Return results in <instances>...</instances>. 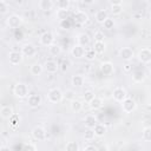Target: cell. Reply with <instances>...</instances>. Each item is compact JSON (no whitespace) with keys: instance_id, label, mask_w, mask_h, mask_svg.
I'll list each match as a JSON object with an SVG mask.
<instances>
[{"instance_id":"cell-24","label":"cell","mask_w":151,"mask_h":151,"mask_svg":"<svg viewBox=\"0 0 151 151\" xmlns=\"http://www.w3.org/2000/svg\"><path fill=\"white\" fill-rule=\"evenodd\" d=\"M54 5H55V4H54L52 0H40V1H39V4H38L39 8H40L41 11H44V12L52 9Z\"/></svg>"},{"instance_id":"cell-38","label":"cell","mask_w":151,"mask_h":151,"mask_svg":"<svg viewBox=\"0 0 151 151\" xmlns=\"http://www.w3.org/2000/svg\"><path fill=\"white\" fill-rule=\"evenodd\" d=\"M103 27H104L105 29H112V28L114 27V20H113L112 18H107V19L104 21Z\"/></svg>"},{"instance_id":"cell-2","label":"cell","mask_w":151,"mask_h":151,"mask_svg":"<svg viewBox=\"0 0 151 151\" xmlns=\"http://www.w3.org/2000/svg\"><path fill=\"white\" fill-rule=\"evenodd\" d=\"M63 99H64V92L58 87H53L47 92V100L52 104H58Z\"/></svg>"},{"instance_id":"cell-12","label":"cell","mask_w":151,"mask_h":151,"mask_svg":"<svg viewBox=\"0 0 151 151\" xmlns=\"http://www.w3.org/2000/svg\"><path fill=\"white\" fill-rule=\"evenodd\" d=\"M41 103H42V99H41V97L39 94H29L28 98H27V104L32 109L39 107L41 105Z\"/></svg>"},{"instance_id":"cell-36","label":"cell","mask_w":151,"mask_h":151,"mask_svg":"<svg viewBox=\"0 0 151 151\" xmlns=\"http://www.w3.org/2000/svg\"><path fill=\"white\" fill-rule=\"evenodd\" d=\"M142 137H143V140H145V142H151V126H146V127L143 130Z\"/></svg>"},{"instance_id":"cell-10","label":"cell","mask_w":151,"mask_h":151,"mask_svg":"<svg viewBox=\"0 0 151 151\" xmlns=\"http://www.w3.org/2000/svg\"><path fill=\"white\" fill-rule=\"evenodd\" d=\"M73 19L76 21V24L78 25H84L88 21V14L84 11H77L74 14H73Z\"/></svg>"},{"instance_id":"cell-33","label":"cell","mask_w":151,"mask_h":151,"mask_svg":"<svg viewBox=\"0 0 151 151\" xmlns=\"http://www.w3.org/2000/svg\"><path fill=\"white\" fill-rule=\"evenodd\" d=\"M19 123H20V117L18 114H13L11 118H9V125L12 129H17L19 126Z\"/></svg>"},{"instance_id":"cell-40","label":"cell","mask_w":151,"mask_h":151,"mask_svg":"<svg viewBox=\"0 0 151 151\" xmlns=\"http://www.w3.org/2000/svg\"><path fill=\"white\" fill-rule=\"evenodd\" d=\"M123 12V5H113L111 6V13L113 15H119Z\"/></svg>"},{"instance_id":"cell-5","label":"cell","mask_w":151,"mask_h":151,"mask_svg":"<svg viewBox=\"0 0 151 151\" xmlns=\"http://www.w3.org/2000/svg\"><path fill=\"white\" fill-rule=\"evenodd\" d=\"M6 24L9 28H18L22 24V18L19 14H11L6 19Z\"/></svg>"},{"instance_id":"cell-35","label":"cell","mask_w":151,"mask_h":151,"mask_svg":"<svg viewBox=\"0 0 151 151\" xmlns=\"http://www.w3.org/2000/svg\"><path fill=\"white\" fill-rule=\"evenodd\" d=\"M97 53L93 51V48H88V50H86V52H85V59L86 60H88V61H92V60H94L96 58H97Z\"/></svg>"},{"instance_id":"cell-21","label":"cell","mask_w":151,"mask_h":151,"mask_svg":"<svg viewBox=\"0 0 151 151\" xmlns=\"http://www.w3.org/2000/svg\"><path fill=\"white\" fill-rule=\"evenodd\" d=\"M92 48L97 54H103L106 51V44L105 41H94Z\"/></svg>"},{"instance_id":"cell-14","label":"cell","mask_w":151,"mask_h":151,"mask_svg":"<svg viewBox=\"0 0 151 151\" xmlns=\"http://www.w3.org/2000/svg\"><path fill=\"white\" fill-rule=\"evenodd\" d=\"M44 70L47 72V73H57L58 70H59V65L55 60H46L45 64H44Z\"/></svg>"},{"instance_id":"cell-22","label":"cell","mask_w":151,"mask_h":151,"mask_svg":"<svg viewBox=\"0 0 151 151\" xmlns=\"http://www.w3.org/2000/svg\"><path fill=\"white\" fill-rule=\"evenodd\" d=\"M146 78V74L143 70H136L133 73H132V80L134 83H142L144 81Z\"/></svg>"},{"instance_id":"cell-8","label":"cell","mask_w":151,"mask_h":151,"mask_svg":"<svg viewBox=\"0 0 151 151\" xmlns=\"http://www.w3.org/2000/svg\"><path fill=\"white\" fill-rule=\"evenodd\" d=\"M21 53H22L24 57L32 58V57H34L37 54V48H35V46L33 44L27 42V44H24L21 46Z\"/></svg>"},{"instance_id":"cell-30","label":"cell","mask_w":151,"mask_h":151,"mask_svg":"<svg viewBox=\"0 0 151 151\" xmlns=\"http://www.w3.org/2000/svg\"><path fill=\"white\" fill-rule=\"evenodd\" d=\"M55 6H57L58 9L68 11V8H70V6H71V1H70V0H59V1H57Z\"/></svg>"},{"instance_id":"cell-11","label":"cell","mask_w":151,"mask_h":151,"mask_svg":"<svg viewBox=\"0 0 151 151\" xmlns=\"http://www.w3.org/2000/svg\"><path fill=\"white\" fill-rule=\"evenodd\" d=\"M119 57H120V59L124 60V61H130V60H132V58L134 57L133 50L130 48V47H123V48H120V51H119Z\"/></svg>"},{"instance_id":"cell-16","label":"cell","mask_w":151,"mask_h":151,"mask_svg":"<svg viewBox=\"0 0 151 151\" xmlns=\"http://www.w3.org/2000/svg\"><path fill=\"white\" fill-rule=\"evenodd\" d=\"M85 47H83V46H80V45H74L72 48H71V54H72V57L73 58H76V59H81V58H84L85 57Z\"/></svg>"},{"instance_id":"cell-3","label":"cell","mask_w":151,"mask_h":151,"mask_svg":"<svg viewBox=\"0 0 151 151\" xmlns=\"http://www.w3.org/2000/svg\"><path fill=\"white\" fill-rule=\"evenodd\" d=\"M120 107H122L123 112H125V113H132L137 109V103L132 98H129L127 97L123 103H120Z\"/></svg>"},{"instance_id":"cell-41","label":"cell","mask_w":151,"mask_h":151,"mask_svg":"<svg viewBox=\"0 0 151 151\" xmlns=\"http://www.w3.org/2000/svg\"><path fill=\"white\" fill-rule=\"evenodd\" d=\"M8 8H9L8 4L5 0H1L0 1V14H6L7 11H8Z\"/></svg>"},{"instance_id":"cell-4","label":"cell","mask_w":151,"mask_h":151,"mask_svg":"<svg viewBox=\"0 0 151 151\" xmlns=\"http://www.w3.org/2000/svg\"><path fill=\"white\" fill-rule=\"evenodd\" d=\"M39 42L42 46H47V47H50L51 45H53L54 44V35H53V33L50 32V31L44 32L40 35V38H39Z\"/></svg>"},{"instance_id":"cell-29","label":"cell","mask_w":151,"mask_h":151,"mask_svg":"<svg viewBox=\"0 0 151 151\" xmlns=\"http://www.w3.org/2000/svg\"><path fill=\"white\" fill-rule=\"evenodd\" d=\"M70 106H71V110L73 112H76V113H78V112H80L83 110V103L80 100H78V99L72 100L71 104H70Z\"/></svg>"},{"instance_id":"cell-7","label":"cell","mask_w":151,"mask_h":151,"mask_svg":"<svg viewBox=\"0 0 151 151\" xmlns=\"http://www.w3.org/2000/svg\"><path fill=\"white\" fill-rule=\"evenodd\" d=\"M137 58H138V60L142 64H149V63H151V50L150 48H146V47L139 50V52L137 54Z\"/></svg>"},{"instance_id":"cell-17","label":"cell","mask_w":151,"mask_h":151,"mask_svg":"<svg viewBox=\"0 0 151 151\" xmlns=\"http://www.w3.org/2000/svg\"><path fill=\"white\" fill-rule=\"evenodd\" d=\"M98 124V119L94 114H87L84 119V125L86 129H94V126Z\"/></svg>"},{"instance_id":"cell-23","label":"cell","mask_w":151,"mask_h":151,"mask_svg":"<svg viewBox=\"0 0 151 151\" xmlns=\"http://www.w3.org/2000/svg\"><path fill=\"white\" fill-rule=\"evenodd\" d=\"M103 99L100 98V97H94V99H92L90 103H88V105H90V107H91V110H93V111H97V110H99V109H101L103 107Z\"/></svg>"},{"instance_id":"cell-44","label":"cell","mask_w":151,"mask_h":151,"mask_svg":"<svg viewBox=\"0 0 151 151\" xmlns=\"http://www.w3.org/2000/svg\"><path fill=\"white\" fill-rule=\"evenodd\" d=\"M60 26H61L63 28H70V27H71V22H70V20L67 19V20L60 21Z\"/></svg>"},{"instance_id":"cell-13","label":"cell","mask_w":151,"mask_h":151,"mask_svg":"<svg viewBox=\"0 0 151 151\" xmlns=\"http://www.w3.org/2000/svg\"><path fill=\"white\" fill-rule=\"evenodd\" d=\"M32 137L35 140H45L46 139V130L42 126H35L32 130Z\"/></svg>"},{"instance_id":"cell-50","label":"cell","mask_w":151,"mask_h":151,"mask_svg":"<svg viewBox=\"0 0 151 151\" xmlns=\"http://www.w3.org/2000/svg\"><path fill=\"white\" fill-rule=\"evenodd\" d=\"M0 151H9V147L6 145H1L0 146Z\"/></svg>"},{"instance_id":"cell-20","label":"cell","mask_w":151,"mask_h":151,"mask_svg":"<svg viewBox=\"0 0 151 151\" xmlns=\"http://www.w3.org/2000/svg\"><path fill=\"white\" fill-rule=\"evenodd\" d=\"M109 18V14H107V12L105 11V9H99V11H97L96 12V14H94V19H96V21L98 22V24H104V21L106 20Z\"/></svg>"},{"instance_id":"cell-27","label":"cell","mask_w":151,"mask_h":151,"mask_svg":"<svg viewBox=\"0 0 151 151\" xmlns=\"http://www.w3.org/2000/svg\"><path fill=\"white\" fill-rule=\"evenodd\" d=\"M71 84L73 87H80L84 84V77L80 74H74L71 79Z\"/></svg>"},{"instance_id":"cell-1","label":"cell","mask_w":151,"mask_h":151,"mask_svg":"<svg viewBox=\"0 0 151 151\" xmlns=\"http://www.w3.org/2000/svg\"><path fill=\"white\" fill-rule=\"evenodd\" d=\"M13 93L17 98L19 99H24V98H28L29 96V90H28V86L25 84V83H17L14 85V88H13Z\"/></svg>"},{"instance_id":"cell-9","label":"cell","mask_w":151,"mask_h":151,"mask_svg":"<svg viewBox=\"0 0 151 151\" xmlns=\"http://www.w3.org/2000/svg\"><path fill=\"white\" fill-rule=\"evenodd\" d=\"M24 59V55L21 52H18V51H11L8 53V60H9V64L13 65V66H17L19 64H21Z\"/></svg>"},{"instance_id":"cell-39","label":"cell","mask_w":151,"mask_h":151,"mask_svg":"<svg viewBox=\"0 0 151 151\" xmlns=\"http://www.w3.org/2000/svg\"><path fill=\"white\" fill-rule=\"evenodd\" d=\"M64 98H65L66 100L72 101V100L76 99V92H74L73 90H66V92L64 93Z\"/></svg>"},{"instance_id":"cell-42","label":"cell","mask_w":151,"mask_h":151,"mask_svg":"<svg viewBox=\"0 0 151 151\" xmlns=\"http://www.w3.org/2000/svg\"><path fill=\"white\" fill-rule=\"evenodd\" d=\"M104 38H105V35H104V32H101V31H97L93 34L94 41H104Z\"/></svg>"},{"instance_id":"cell-6","label":"cell","mask_w":151,"mask_h":151,"mask_svg":"<svg viewBox=\"0 0 151 151\" xmlns=\"http://www.w3.org/2000/svg\"><path fill=\"white\" fill-rule=\"evenodd\" d=\"M112 97H113V99H114L116 101H118V103H123V101L127 98L126 90H125L124 87L118 86V87H116V88L112 91Z\"/></svg>"},{"instance_id":"cell-15","label":"cell","mask_w":151,"mask_h":151,"mask_svg":"<svg viewBox=\"0 0 151 151\" xmlns=\"http://www.w3.org/2000/svg\"><path fill=\"white\" fill-rule=\"evenodd\" d=\"M99 70H100V72H101L103 76H111L114 72V67H113V64L111 61H104V63H101Z\"/></svg>"},{"instance_id":"cell-26","label":"cell","mask_w":151,"mask_h":151,"mask_svg":"<svg viewBox=\"0 0 151 151\" xmlns=\"http://www.w3.org/2000/svg\"><path fill=\"white\" fill-rule=\"evenodd\" d=\"M42 71H44V65H41L39 63H34L29 68V72L32 76H40L42 73Z\"/></svg>"},{"instance_id":"cell-28","label":"cell","mask_w":151,"mask_h":151,"mask_svg":"<svg viewBox=\"0 0 151 151\" xmlns=\"http://www.w3.org/2000/svg\"><path fill=\"white\" fill-rule=\"evenodd\" d=\"M94 133H96V137H103L105 133H106V131H107V129H106V126L104 125V124H100V123H98L96 126H94Z\"/></svg>"},{"instance_id":"cell-37","label":"cell","mask_w":151,"mask_h":151,"mask_svg":"<svg viewBox=\"0 0 151 151\" xmlns=\"http://www.w3.org/2000/svg\"><path fill=\"white\" fill-rule=\"evenodd\" d=\"M94 97H96V94H94V92H92L91 90H87V91H85L84 92V100H85V103H90L92 99H94Z\"/></svg>"},{"instance_id":"cell-48","label":"cell","mask_w":151,"mask_h":151,"mask_svg":"<svg viewBox=\"0 0 151 151\" xmlns=\"http://www.w3.org/2000/svg\"><path fill=\"white\" fill-rule=\"evenodd\" d=\"M110 4H111V6H113V5H123V1L122 0H111Z\"/></svg>"},{"instance_id":"cell-32","label":"cell","mask_w":151,"mask_h":151,"mask_svg":"<svg viewBox=\"0 0 151 151\" xmlns=\"http://www.w3.org/2000/svg\"><path fill=\"white\" fill-rule=\"evenodd\" d=\"M79 149H80L79 144L73 140L66 143V146H65V151H79Z\"/></svg>"},{"instance_id":"cell-46","label":"cell","mask_w":151,"mask_h":151,"mask_svg":"<svg viewBox=\"0 0 151 151\" xmlns=\"http://www.w3.org/2000/svg\"><path fill=\"white\" fill-rule=\"evenodd\" d=\"M83 151H98V147H96L93 145H86Z\"/></svg>"},{"instance_id":"cell-18","label":"cell","mask_w":151,"mask_h":151,"mask_svg":"<svg viewBox=\"0 0 151 151\" xmlns=\"http://www.w3.org/2000/svg\"><path fill=\"white\" fill-rule=\"evenodd\" d=\"M77 42H78V45H80V46H83V47H86V46L90 45L91 38H90V35H88L87 33L84 32V33L78 34V37H77Z\"/></svg>"},{"instance_id":"cell-43","label":"cell","mask_w":151,"mask_h":151,"mask_svg":"<svg viewBox=\"0 0 151 151\" xmlns=\"http://www.w3.org/2000/svg\"><path fill=\"white\" fill-rule=\"evenodd\" d=\"M22 151H37V146L32 143H27L22 146Z\"/></svg>"},{"instance_id":"cell-19","label":"cell","mask_w":151,"mask_h":151,"mask_svg":"<svg viewBox=\"0 0 151 151\" xmlns=\"http://www.w3.org/2000/svg\"><path fill=\"white\" fill-rule=\"evenodd\" d=\"M13 114H14V112H13L12 106H9V105L1 106V109H0V116H1L2 119H9Z\"/></svg>"},{"instance_id":"cell-45","label":"cell","mask_w":151,"mask_h":151,"mask_svg":"<svg viewBox=\"0 0 151 151\" xmlns=\"http://www.w3.org/2000/svg\"><path fill=\"white\" fill-rule=\"evenodd\" d=\"M68 65H70V63H68L67 60H63V64H61L60 70H61L63 72H66V70L68 68Z\"/></svg>"},{"instance_id":"cell-34","label":"cell","mask_w":151,"mask_h":151,"mask_svg":"<svg viewBox=\"0 0 151 151\" xmlns=\"http://www.w3.org/2000/svg\"><path fill=\"white\" fill-rule=\"evenodd\" d=\"M96 137V133H94V130L93 129H86V131L84 132V139L87 140V142H91Z\"/></svg>"},{"instance_id":"cell-49","label":"cell","mask_w":151,"mask_h":151,"mask_svg":"<svg viewBox=\"0 0 151 151\" xmlns=\"http://www.w3.org/2000/svg\"><path fill=\"white\" fill-rule=\"evenodd\" d=\"M131 70H132V66H131L130 64H125V65H124V71L129 72V71H131Z\"/></svg>"},{"instance_id":"cell-47","label":"cell","mask_w":151,"mask_h":151,"mask_svg":"<svg viewBox=\"0 0 151 151\" xmlns=\"http://www.w3.org/2000/svg\"><path fill=\"white\" fill-rule=\"evenodd\" d=\"M98 151H110V149H109V146L106 144H103V145H100L98 147Z\"/></svg>"},{"instance_id":"cell-25","label":"cell","mask_w":151,"mask_h":151,"mask_svg":"<svg viewBox=\"0 0 151 151\" xmlns=\"http://www.w3.org/2000/svg\"><path fill=\"white\" fill-rule=\"evenodd\" d=\"M61 52H63L61 46L58 45V44H53V45H51V46L48 47V53H50V55H52V57H59V55L61 54Z\"/></svg>"},{"instance_id":"cell-31","label":"cell","mask_w":151,"mask_h":151,"mask_svg":"<svg viewBox=\"0 0 151 151\" xmlns=\"http://www.w3.org/2000/svg\"><path fill=\"white\" fill-rule=\"evenodd\" d=\"M55 17H57V19H58L59 21L67 20V19H68V11H65V9H57Z\"/></svg>"}]
</instances>
